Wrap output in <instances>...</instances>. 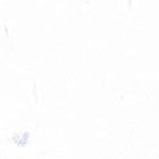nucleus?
Listing matches in <instances>:
<instances>
[]
</instances>
